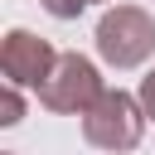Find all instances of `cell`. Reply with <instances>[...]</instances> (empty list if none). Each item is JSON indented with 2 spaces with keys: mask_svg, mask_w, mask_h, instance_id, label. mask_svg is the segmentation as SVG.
<instances>
[{
  "mask_svg": "<svg viewBox=\"0 0 155 155\" xmlns=\"http://www.w3.org/2000/svg\"><path fill=\"white\" fill-rule=\"evenodd\" d=\"M39 5H44V10L53 15V19H78V15H82V10L92 5V0H39Z\"/></svg>",
  "mask_w": 155,
  "mask_h": 155,
  "instance_id": "cell-6",
  "label": "cell"
},
{
  "mask_svg": "<svg viewBox=\"0 0 155 155\" xmlns=\"http://www.w3.org/2000/svg\"><path fill=\"white\" fill-rule=\"evenodd\" d=\"M53 68H58V53L48 39H39L29 29H10L0 39V73L15 87H44Z\"/></svg>",
  "mask_w": 155,
  "mask_h": 155,
  "instance_id": "cell-4",
  "label": "cell"
},
{
  "mask_svg": "<svg viewBox=\"0 0 155 155\" xmlns=\"http://www.w3.org/2000/svg\"><path fill=\"white\" fill-rule=\"evenodd\" d=\"M97 53L111 68H140L155 53V19L140 5H111L97 19Z\"/></svg>",
  "mask_w": 155,
  "mask_h": 155,
  "instance_id": "cell-2",
  "label": "cell"
},
{
  "mask_svg": "<svg viewBox=\"0 0 155 155\" xmlns=\"http://www.w3.org/2000/svg\"><path fill=\"white\" fill-rule=\"evenodd\" d=\"M0 155H15V150H0Z\"/></svg>",
  "mask_w": 155,
  "mask_h": 155,
  "instance_id": "cell-8",
  "label": "cell"
},
{
  "mask_svg": "<svg viewBox=\"0 0 155 155\" xmlns=\"http://www.w3.org/2000/svg\"><path fill=\"white\" fill-rule=\"evenodd\" d=\"M136 97H140V107H145V116L155 121V68H150V73L140 78V92H136Z\"/></svg>",
  "mask_w": 155,
  "mask_h": 155,
  "instance_id": "cell-7",
  "label": "cell"
},
{
  "mask_svg": "<svg viewBox=\"0 0 155 155\" xmlns=\"http://www.w3.org/2000/svg\"><path fill=\"white\" fill-rule=\"evenodd\" d=\"M145 121H150V116H145L140 97H131V92H121V87H107V92L97 97V107L82 116V136H87V145L121 155V150H136V145H140Z\"/></svg>",
  "mask_w": 155,
  "mask_h": 155,
  "instance_id": "cell-1",
  "label": "cell"
},
{
  "mask_svg": "<svg viewBox=\"0 0 155 155\" xmlns=\"http://www.w3.org/2000/svg\"><path fill=\"white\" fill-rule=\"evenodd\" d=\"M102 92H107V87H102V73H97L92 58H82V53H58V68H53L48 82L39 87V102H44L48 111H58V116H87Z\"/></svg>",
  "mask_w": 155,
  "mask_h": 155,
  "instance_id": "cell-3",
  "label": "cell"
},
{
  "mask_svg": "<svg viewBox=\"0 0 155 155\" xmlns=\"http://www.w3.org/2000/svg\"><path fill=\"white\" fill-rule=\"evenodd\" d=\"M19 116H24V97H19L15 82H5V92H0V126H19Z\"/></svg>",
  "mask_w": 155,
  "mask_h": 155,
  "instance_id": "cell-5",
  "label": "cell"
}]
</instances>
